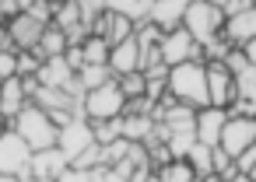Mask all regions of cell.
Instances as JSON below:
<instances>
[{"instance_id": "1", "label": "cell", "mask_w": 256, "mask_h": 182, "mask_svg": "<svg viewBox=\"0 0 256 182\" xmlns=\"http://www.w3.org/2000/svg\"><path fill=\"white\" fill-rule=\"evenodd\" d=\"M168 95L190 109H207L210 95H207V63L204 60H190L168 70Z\"/></svg>"}, {"instance_id": "2", "label": "cell", "mask_w": 256, "mask_h": 182, "mask_svg": "<svg viewBox=\"0 0 256 182\" xmlns=\"http://www.w3.org/2000/svg\"><path fill=\"white\" fill-rule=\"evenodd\" d=\"M11 130L32 147V151H46V147H56V140H60V126L50 119V112L46 109H39L36 102H28L18 116H14V123H11Z\"/></svg>"}, {"instance_id": "3", "label": "cell", "mask_w": 256, "mask_h": 182, "mask_svg": "<svg viewBox=\"0 0 256 182\" xmlns=\"http://www.w3.org/2000/svg\"><path fill=\"white\" fill-rule=\"evenodd\" d=\"M182 28L204 49L207 42L221 39V32H224V11L214 7V4H204V0H193V4L186 7V14H182Z\"/></svg>"}, {"instance_id": "4", "label": "cell", "mask_w": 256, "mask_h": 182, "mask_svg": "<svg viewBox=\"0 0 256 182\" xmlns=\"http://www.w3.org/2000/svg\"><path fill=\"white\" fill-rule=\"evenodd\" d=\"M81 112H84L92 123H98V119H120V116L126 112V95L120 91V81L112 77V81H106L102 88L84 91Z\"/></svg>"}, {"instance_id": "5", "label": "cell", "mask_w": 256, "mask_h": 182, "mask_svg": "<svg viewBox=\"0 0 256 182\" xmlns=\"http://www.w3.org/2000/svg\"><path fill=\"white\" fill-rule=\"evenodd\" d=\"M158 53H162V63H165L168 70H172V67H179V63H190V60H204V49L196 46V39H193L182 25L162 35Z\"/></svg>"}, {"instance_id": "6", "label": "cell", "mask_w": 256, "mask_h": 182, "mask_svg": "<svg viewBox=\"0 0 256 182\" xmlns=\"http://www.w3.org/2000/svg\"><path fill=\"white\" fill-rule=\"evenodd\" d=\"M252 144H256V116H232V112H228V123H224V130H221L218 147L228 151V158L238 161Z\"/></svg>"}, {"instance_id": "7", "label": "cell", "mask_w": 256, "mask_h": 182, "mask_svg": "<svg viewBox=\"0 0 256 182\" xmlns=\"http://www.w3.org/2000/svg\"><path fill=\"white\" fill-rule=\"evenodd\" d=\"M28 161H32V147L14 130L0 133V172H4V175H25Z\"/></svg>"}, {"instance_id": "8", "label": "cell", "mask_w": 256, "mask_h": 182, "mask_svg": "<svg viewBox=\"0 0 256 182\" xmlns=\"http://www.w3.org/2000/svg\"><path fill=\"white\" fill-rule=\"evenodd\" d=\"M36 81H39L42 88H64V91H74V95L84 98V91H81V84H78V70H74L64 56H46L42 67H39V74H36Z\"/></svg>"}, {"instance_id": "9", "label": "cell", "mask_w": 256, "mask_h": 182, "mask_svg": "<svg viewBox=\"0 0 256 182\" xmlns=\"http://www.w3.org/2000/svg\"><path fill=\"white\" fill-rule=\"evenodd\" d=\"M92 144H98V140H95V130H92V119H88V116H78V119H70L67 126H60L56 147L67 154L70 165H74V158H78L81 151H88Z\"/></svg>"}, {"instance_id": "10", "label": "cell", "mask_w": 256, "mask_h": 182, "mask_svg": "<svg viewBox=\"0 0 256 182\" xmlns=\"http://www.w3.org/2000/svg\"><path fill=\"white\" fill-rule=\"evenodd\" d=\"M207 95H210L214 109H232L235 105L238 88H235V74L224 63H207Z\"/></svg>"}, {"instance_id": "11", "label": "cell", "mask_w": 256, "mask_h": 182, "mask_svg": "<svg viewBox=\"0 0 256 182\" xmlns=\"http://www.w3.org/2000/svg\"><path fill=\"white\" fill-rule=\"evenodd\" d=\"M70 168L67 154L60 147H46V151H32V161H28V175L36 182H56L64 172Z\"/></svg>"}, {"instance_id": "12", "label": "cell", "mask_w": 256, "mask_h": 182, "mask_svg": "<svg viewBox=\"0 0 256 182\" xmlns=\"http://www.w3.org/2000/svg\"><path fill=\"white\" fill-rule=\"evenodd\" d=\"M8 32H11L14 49H39V39H42V32H46V21H39V18H32L28 11H22L18 18L8 21Z\"/></svg>"}, {"instance_id": "13", "label": "cell", "mask_w": 256, "mask_h": 182, "mask_svg": "<svg viewBox=\"0 0 256 182\" xmlns=\"http://www.w3.org/2000/svg\"><path fill=\"white\" fill-rule=\"evenodd\" d=\"M221 35L228 39V46L246 49V46L256 39V7H249V11L235 14V18H224V32H221Z\"/></svg>"}, {"instance_id": "14", "label": "cell", "mask_w": 256, "mask_h": 182, "mask_svg": "<svg viewBox=\"0 0 256 182\" xmlns=\"http://www.w3.org/2000/svg\"><path fill=\"white\" fill-rule=\"evenodd\" d=\"M235 88H238V98L228 112L232 116H256V63H249L242 74H235Z\"/></svg>"}, {"instance_id": "15", "label": "cell", "mask_w": 256, "mask_h": 182, "mask_svg": "<svg viewBox=\"0 0 256 182\" xmlns=\"http://www.w3.org/2000/svg\"><path fill=\"white\" fill-rule=\"evenodd\" d=\"M28 105V91H25V81L22 77H8L0 81V116L8 123H14V116Z\"/></svg>"}, {"instance_id": "16", "label": "cell", "mask_w": 256, "mask_h": 182, "mask_svg": "<svg viewBox=\"0 0 256 182\" xmlns=\"http://www.w3.org/2000/svg\"><path fill=\"white\" fill-rule=\"evenodd\" d=\"M224 123H228V109H214V105L196 109V140H204V144L218 147Z\"/></svg>"}, {"instance_id": "17", "label": "cell", "mask_w": 256, "mask_h": 182, "mask_svg": "<svg viewBox=\"0 0 256 182\" xmlns=\"http://www.w3.org/2000/svg\"><path fill=\"white\" fill-rule=\"evenodd\" d=\"M109 70H112V77H123V74L140 70V46H137V39H126V42L112 46V53H109Z\"/></svg>"}, {"instance_id": "18", "label": "cell", "mask_w": 256, "mask_h": 182, "mask_svg": "<svg viewBox=\"0 0 256 182\" xmlns=\"http://www.w3.org/2000/svg\"><path fill=\"white\" fill-rule=\"evenodd\" d=\"M193 0H154V11H151V21L162 28V32H172L182 25V14Z\"/></svg>"}, {"instance_id": "19", "label": "cell", "mask_w": 256, "mask_h": 182, "mask_svg": "<svg viewBox=\"0 0 256 182\" xmlns=\"http://www.w3.org/2000/svg\"><path fill=\"white\" fill-rule=\"evenodd\" d=\"M106 11L123 14V18H130L134 25H140V21H151L154 0H106Z\"/></svg>"}, {"instance_id": "20", "label": "cell", "mask_w": 256, "mask_h": 182, "mask_svg": "<svg viewBox=\"0 0 256 182\" xmlns=\"http://www.w3.org/2000/svg\"><path fill=\"white\" fill-rule=\"evenodd\" d=\"M158 182H193V179H200L196 172H193V165L186 161V158H168L165 165H158V175H154Z\"/></svg>"}, {"instance_id": "21", "label": "cell", "mask_w": 256, "mask_h": 182, "mask_svg": "<svg viewBox=\"0 0 256 182\" xmlns=\"http://www.w3.org/2000/svg\"><path fill=\"white\" fill-rule=\"evenodd\" d=\"M67 46H70V42H67V32H64V28H56V25H46V32H42V39H39V49H36V53H39L42 60H46V56H64V53H67Z\"/></svg>"}, {"instance_id": "22", "label": "cell", "mask_w": 256, "mask_h": 182, "mask_svg": "<svg viewBox=\"0 0 256 182\" xmlns=\"http://www.w3.org/2000/svg\"><path fill=\"white\" fill-rule=\"evenodd\" d=\"M186 161L193 165V172L204 179V175H214V147L204 144V140H193V147L186 151Z\"/></svg>"}, {"instance_id": "23", "label": "cell", "mask_w": 256, "mask_h": 182, "mask_svg": "<svg viewBox=\"0 0 256 182\" xmlns=\"http://www.w3.org/2000/svg\"><path fill=\"white\" fill-rule=\"evenodd\" d=\"M106 81H112V70H109L106 63H84V67L78 70V84H81V91L102 88Z\"/></svg>"}, {"instance_id": "24", "label": "cell", "mask_w": 256, "mask_h": 182, "mask_svg": "<svg viewBox=\"0 0 256 182\" xmlns=\"http://www.w3.org/2000/svg\"><path fill=\"white\" fill-rule=\"evenodd\" d=\"M81 53H84V63H106V67H109V53H112V46H109L102 35H88L84 46H81Z\"/></svg>"}, {"instance_id": "25", "label": "cell", "mask_w": 256, "mask_h": 182, "mask_svg": "<svg viewBox=\"0 0 256 182\" xmlns=\"http://www.w3.org/2000/svg\"><path fill=\"white\" fill-rule=\"evenodd\" d=\"M116 81H120V91L126 95V102H134V98H144V95H148V77H144L140 70L123 74V77H116Z\"/></svg>"}, {"instance_id": "26", "label": "cell", "mask_w": 256, "mask_h": 182, "mask_svg": "<svg viewBox=\"0 0 256 182\" xmlns=\"http://www.w3.org/2000/svg\"><path fill=\"white\" fill-rule=\"evenodd\" d=\"M42 67V56L36 49H18V77H36Z\"/></svg>"}, {"instance_id": "27", "label": "cell", "mask_w": 256, "mask_h": 182, "mask_svg": "<svg viewBox=\"0 0 256 182\" xmlns=\"http://www.w3.org/2000/svg\"><path fill=\"white\" fill-rule=\"evenodd\" d=\"M56 182H106V165H102V168H92V172H84V168H67Z\"/></svg>"}, {"instance_id": "28", "label": "cell", "mask_w": 256, "mask_h": 182, "mask_svg": "<svg viewBox=\"0 0 256 182\" xmlns=\"http://www.w3.org/2000/svg\"><path fill=\"white\" fill-rule=\"evenodd\" d=\"M18 77V49H0V81Z\"/></svg>"}, {"instance_id": "29", "label": "cell", "mask_w": 256, "mask_h": 182, "mask_svg": "<svg viewBox=\"0 0 256 182\" xmlns=\"http://www.w3.org/2000/svg\"><path fill=\"white\" fill-rule=\"evenodd\" d=\"M224 67H228L232 74H242V70L249 67V56H246V49H228V56H224Z\"/></svg>"}, {"instance_id": "30", "label": "cell", "mask_w": 256, "mask_h": 182, "mask_svg": "<svg viewBox=\"0 0 256 182\" xmlns=\"http://www.w3.org/2000/svg\"><path fill=\"white\" fill-rule=\"evenodd\" d=\"M235 165H238V172H246V175H252V179H256V144H252V147H249Z\"/></svg>"}, {"instance_id": "31", "label": "cell", "mask_w": 256, "mask_h": 182, "mask_svg": "<svg viewBox=\"0 0 256 182\" xmlns=\"http://www.w3.org/2000/svg\"><path fill=\"white\" fill-rule=\"evenodd\" d=\"M252 7V0H224V18H235V14H242V11H249Z\"/></svg>"}, {"instance_id": "32", "label": "cell", "mask_w": 256, "mask_h": 182, "mask_svg": "<svg viewBox=\"0 0 256 182\" xmlns=\"http://www.w3.org/2000/svg\"><path fill=\"white\" fill-rule=\"evenodd\" d=\"M0 49H14V42H11V32H8V25H0Z\"/></svg>"}, {"instance_id": "33", "label": "cell", "mask_w": 256, "mask_h": 182, "mask_svg": "<svg viewBox=\"0 0 256 182\" xmlns=\"http://www.w3.org/2000/svg\"><path fill=\"white\" fill-rule=\"evenodd\" d=\"M228 182H256V179H252V175H246V172H235Z\"/></svg>"}, {"instance_id": "34", "label": "cell", "mask_w": 256, "mask_h": 182, "mask_svg": "<svg viewBox=\"0 0 256 182\" xmlns=\"http://www.w3.org/2000/svg\"><path fill=\"white\" fill-rule=\"evenodd\" d=\"M246 56H249V63H256V39L246 46Z\"/></svg>"}, {"instance_id": "35", "label": "cell", "mask_w": 256, "mask_h": 182, "mask_svg": "<svg viewBox=\"0 0 256 182\" xmlns=\"http://www.w3.org/2000/svg\"><path fill=\"white\" fill-rule=\"evenodd\" d=\"M22 4V11H28V7H36V4H42V0H18Z\"/></svg>"}, {"instance_id": "36", "label": "cell", "mask_w": 256, "mask_h": 182, "mask_svg": "<svg viewBox=\"0 0 256 182\" xmlns=\"http://www.w3.org/2000/svg\"><path fill=\"white\" fill-rule=\"evenodd\" d=\"M0 182H22V175H4L0 172Z\"/></svg>"}, {"instance_id": "37", "label": "cell", "mask_w": 256, "mask_h": 182, "mask_svg": "<svg viewBox=\"0 0 256 182\" xmlns=\"http://www.w3.org/2000/svg\"><path fill=\"white\" fill-rule=\"evenodd\" d=\"M204 4H214V7H224V0H204Z\"/></svg>"}, {"instance_id": "38", "label": "cell", "mask_w": 256, "mask_h": 182, "mask_svg": "<svg viewBox=\"0 0 256 182\" xmlns=\"http://www.w3.org/2000/svg\"><path fill=\"white\" fill-rule=\"evenodd\" d=\"M193 182H204V179H193Z\"/></svg>"}, {"instance_id": "39", "label": "cell", "mask_w": 256, "mask_h": 182, "mask_svg": "<svg viewBox=\"0 0 256 182\" xmlns=\"http://www.w3.org/2000/svg\"><path fill=\"white\" fill-rule=\"evenodd\" d=\"M252 7H256V0H252Z\"/></svg>"}]
</instances>
